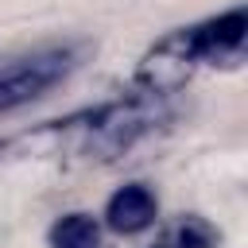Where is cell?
<instances>
[{
    "mask_svg": "<svg viewBox=\"0 0 248 248\" xmlns=\"http://www.w3.org/2000/svg\"><path fill=\"white\" fill-rule=\"evenodd\" d=\"M167 124H170L167 97L132 93L19 132L4 143V151H12L16 159H50V163H116L140 143L155 140Z\"/></svg>",
    "mask_w": 248,
    "mask_h": 248,
    "instance_id": "6da1fadb",
    "label": "cell"
},
{
    "mask_svg": "<svg viewBox=\"0 0 248 248\" xmlns=\"http://www.w3.org/2000/svg\"><path fill=\"white\" fill-rule=\"evenodd\" d=\"M244 50H248V12L229 8L221 16L174 27L163 39H155L136 66V89L147 97H170L202 66L236 70L244 62Z\"/></svg>",
    "mask_w": 248,
    "mask_h": 248,
    "instance_id": "7a4b0ae2",
    "label": "cell"
},
{
    "mask_svg": "<svg viewBox=\"0 0 248 248\" xmlns=\"http://www.w3.org/2000/svg\"><path fill=\"white\" fill-rule=\"evenodd\" d=\"M89 54H93V43L62 39V43H46V46H35L27 54L4 58L0 62V116L46 97L54 85L74 78Z\"/></svg>",
    "mask_w": 248,
    "mask_h": 248,
    "instance_id": "3957f363",
    "label": "cell"
},
{
    "mask_svg": "<svg viewBox=\"0 0 248 248\" xmlns=\"http://www.w3.org/2000/svg\"><path fill=\"white\" fill-rule=\"evenodd\" d=\"M155 217H159V202H155L151 186H143V182L120 186V190L108 198V205H105V225H108L112 232H124V236L143 232Z\"/></svg>",
    "mask_w": 248,
    "mask_h": 248,
    "instance_id": "277c9868",
    "label": "cell"
},
{
    "mask_svg": "<svg viewBox=\"0 0 248 248\" xmlns=\"http://www.w3.org/2000/svg\"><path fill=\"white\" fill-rule=\"evenodd\" d=\"M50 248H105L101 225L89 213H66L50 225Z\"/></svg>",
    "mask_w": 248,
    "mask_h": 248,
    "instance_id": "5b68a950",
    "label": "cell"
},
{
    "mask_svg": "<svg viewBox=\"0 0 248 248\" xmlns=\"http://www.w3.org/2000/svg\"><path fill=\"white\" fill-rule=\"evenodd\" d=\"M213 244H217L213 225H209L205 217H198V213H186V217L170 229V244H167V248H213Z\"/></svg>",
    "mask_w": 248,
    "mask_h": 248,
    "instance_id": "8992f818",
    "label": "cell"
},
{
    "mask_svg": "<svg viewBox=\"0 0 248 248\" xmlns=\"http://www.w3.org/2000/svg\"><path fill=\"white\" fill-rule=\"evenodd\" d=\"M163 248H167V244H163Z\"/></svg>",
    "mask_w": 248,
    "mask_h": 248,
    "instance_id": "52a82bcc",
    "label": "cell"
}]
</instances>
